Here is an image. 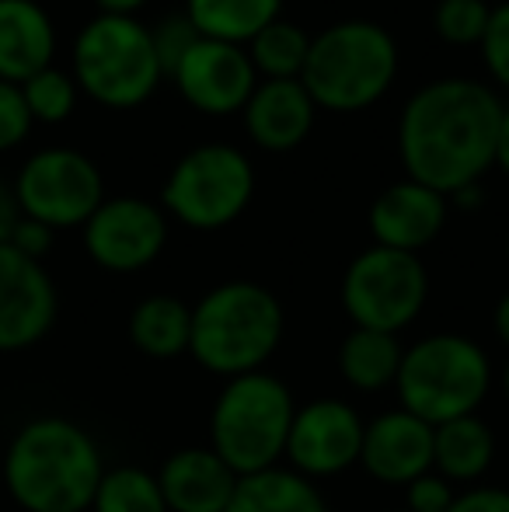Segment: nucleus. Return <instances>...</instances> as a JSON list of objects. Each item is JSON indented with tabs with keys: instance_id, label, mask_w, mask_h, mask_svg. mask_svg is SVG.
Segmentation results:
<instances>
[{
	"instance_id": "nucleus-1",
	"label": "nucleus",
	"mask_w": 509,
	"mask_h": 512,
	"mask_svg": "<svg viewBox=\"0 0 509 512\" xmlns=\"http://www.w3.org/2000/svg\"><path fill=\"white\" fill-rule=\"evenodd\" d=\"M503 98L471 77L429 81L401 105L398 157L405 178L454 196L478 185L496 161V133Z\"/></svg>"
},
{
	"instance_id": "nucleus-7",
	"label": "nucleus",
	"mask_w": 509,
	"mask_h": 512,
	"mask_svg": "<svg viewBox=\"0 0 509 512\" xmlns=\"http://www.w3.org/2000/svg\"><path fill=\"white\" fill-rule=\"evenodd\" d=\"M70 74L81 95L109 112H133L147 105L164 81L150 28L140 18L119 14H95L77 32Z\"/></svg>"
},
{
	"instance_id": "nucleus-40",
	"label": "nucleus",
	"mask_w": 509,
	"mask_h": 512,
	"mask_svg": "<svg viewBox=\"0 0 509 512\" xmlns=\"http://www.w3.org/2000/svg\"><path fill=\"white\" fill-rule=\"evenodd\" d=\"M499 384H503V398H506V405H509V363L503 366V377H499Z\"/></svg>"
},
{
	"instance_id": "nucleus-14",
	"label": "nucleus",
	"mask_w": 509,
	"mask_h": 512,
	"mask_svg": "<svg viewBox=\"0 0 509 512\" xmlns=\"http://www.w3.org/2000/svg\"><path fill=\"white\" fill-rule=\"evenodd\" d=\"M60 293L42 262L0 244V356L35 349L53 331Z\"/></svg>"
},
{
	"instance_id": "nucleus-19",
	"label": "nucleus",
	"mask_w": 509,
	"mask_h": 512,
	"mask_svg": "<svg viewBox=\"0 0 509 512\" xmlns=\"http://www.w3.org/2000/svg\"><path fill=\"white\" fill-rule=\"evenodd\" d=\"M56 25L39 0H0V81L25 84L53 67Z\"/></svg>"
},
{
	"instance_id": "nucleus-41",
	"label": "nucleus",
	"mask_w": 509,
	"mask_h": 512,
	"mask_svg": "<svg viewBox=\"0 0 509 512\" xmlns=\"http://www.w3.org/2000/svg\"><path fill=\"white\" fill-rule=\"evenodd\" d=\"M506 265H509V237H506Z\"/></svg>"
},
{
	"instance_id": "nucleus-39",
	"label": "nucleus",
	"mask_w": 509,
	"mask_h": 512,
	"mask_svg": "<svg viewBox=\"0 0 509 512\" xmlns=\"http://www.w3.org/2000/svg\"><path fill=\"white\" fill-rule=\"evenodd\" d=\"M447 203H454L457 209H464V213H471V209H478V206L485 203V189H482V182H478V185H468V189H461V192H454V196H450Z\"/></svg>"
},
{
	"instance_id": "nucleus-23",
	"label": "nucleus",
	"mask_w": 509,
	"mask_h": 512,
	"mask_svg": "<svg viewBox=\"0 0 509 512\" xmlns=\"http://www.w3.org/2000/svg\"><path fill=\"white\" fill-rule=\"evenodd\" d=\"M227 512H332L314 481L290 467H269L262 474L238 478Z\"/></svg>"
},
{
	"instance_id": "nucleus-17",
	"label": "nucleus",
	"mask_w": 509,
	"mask_h": 512,
	"mask_svg": "<svg viewBox=\"0 0 509 512\" xmlns=\"http://www.w3.org/2000/svg\"><path fill=\"white\" fill-rule=\"evenodd\" d=\"M241 119H245L248 140L258 150L286 154V150H297L311 136L318 105L311 102V95H307V88L300 81H258Z\"/></svg>"
},
{
	"instance_id": "nucleus-20",
	"label": "nucleus",
	"mask_w": 509,
	"mask_h": 512,
	"mask_svg": "<svg viewBox=\"0 0 509 512\" xmlns=\"http://www.w3.org/2000/svg\"><path fill=\"white\" fill-rule=\"evenodd\" d=\"M496 464V432L478 415L433 425V471L450 485H471Z\"/></svg>"
},
{
	"instance_id": "nucleus-28",
	"label": "nucleus",
	"mask_w": 509,
	"mask_h": 512,
	"mask_svg": "<svg viewBox=\"0 0 509 512\" xmlns=\"http://www.w3.org/2000/svg\"><path fill=\"white\" fill-rule=\"evenodd\" d=\"M492 7L485 0H436L433 32L447 46H478L489 25Z\"/></svg>"
},
{
	"instance_id": "nucleus-2",
	"label": "nucleus",
	"mask_w": 509,
	"mask_h": 512,
	"mask_svg": "<svg viewBox=\"0 0 509 512\" xmlns=\"http://www.w3.org/2000/svg\"><path fill=\"white\" fill-rule=\"evenodd\" d=\"M4 488L25 512H88L105 474L102 446L63 415L28 418L0 460Z\"/></svg>"
},
{
	"instance_id": "nucleus-37",
	"label": "nucleus",
	"mask_w": 509,
	"mask_h": 512,
	"mask_svg": "<svg viewBox=\"0 0 509 512\" xmlns=\"http://www.w3.org/2000/svg\"><path fill=\"white\" fill-rule=\"evenodd\" d=\"M98 14H119V18H136V11L150 4V0H95Z\"/></svg>"
},
{
	"instance_id": "nucleus-30",
	"label": "nucleus",
	"mask_w": 509,
	"mask_h": 512,
	"mask_svg": "<svg viewBox=\"0 0 509 512\" xmlns=\"http://www.w3.org/2000/svg\"><path fill=\"white\" fill-rule=\"evenodd\" d=\"M478 53H482V63L492 81L509 91V0L492 7L489 25H485L482 42H478Z\"/></svg>"
},
{
	"instance_id": "nucleus-29",
	"label": "nucleus",
	"mask_w": 509,
	"mask_h": 512,
	"mask_svg": "<svg viewBox=\"0 0 509 512\" xmlns=\"http://www.w3.org/2000/svg\"><path fill=\"white\" fill-rule=\"evenodd\" d=\"M199 39H203V35L196 32V25H192L189 18H185V11L164 14V18L150 28V42H154V53L164 70V81H171L175 67L185 60V53H189Z\"/></svg>"
},
{
	"instance_id": "nucleus-16",
	"label": "nucleus",
	"mask_w": 509,
	"mask_h": 512,
	"mask_svg": "<svg viewBox=\"0 0 509 512\" xmlns=\"http://www.w3.org/2000/svg\"><path fill=\"white\" fill-rule=\"evenodd\" d=\"M447 213V196L412 182V178H401V182L387 185L381 196L370 203L367 227L374 244H381V248L419 255L443 234Z\"/></svg>"
},
{
	"instance_id": "nucleus-4",
	"label": "nucleus",
	"mask_w": 509,
	"mask_h": 512,
	"mask_svg": "<svg viewBox=\"0 0 509 512\" xmlns=\"http://www.w3.org/2000/svg\"><path fill=\"white\" fill-rule=\"evenodd\" d=\"M398 67V42L384 25L346 18L321 28L311 39L300 84L318 112L356 115L374 108L394 88Z\"/></svg>"
},
{
	"instance_id": "nucleus-27",
	"label": "nucleus",
	"mask_w": 509,
	"mask_h": 512,
	"mask_svg": "<svg viewBox=\"0 0 509 512\" xmlns=\"http://www.w3.org/2000/svg\"><path fill=\"white\" fill-rule=\"evenodd\" d=\"M21 95H25L32 122L60 126V122H67L70 115H74L81 88H77L74 74H67V70H60V67H46L21 84Z\"/></svg>"
},
{
	"instance_id": "nucleus-42",
	"label": "nucleus",
	"mask_w": 509,
	"mask_h": 512,
	"mask_svg": "<svg viewBox=\"0 0 509 512\" xmlns=\"http://www.w3.org/2000/svg\"><path fill=\"white\" fill-rule=\"evenodd\" d=\"M394 512H408V509H394Z\"/></svg>"
},
{
	"instance_id": "nucleus-32",
	"label": "nucleus",
	"mask_w": 509,
	"mask_h": 512,
	"mask_svg": "<svg viewBox=\"0 0 509 512\" xmlns=\"http://www.w3.org/2000/svg\"><path fill=\"white\" fill-rule=\"evenodd\" d=\"M457 492L447 478H440L436 471L415 478L412 485H405V509L408 512H447L454 506Z\"/></svg>"
},
{
	"instance_id": "nucleus-3",
	"label": "nucleus",
	"mask_w": 509,
	"mask_h": 512,
	"mask_svg": "<svg viewBox=\"0 0 509 512\" xmlns=\"http://www.w3.org/2000/svg\"><path fill=\"white\" fill-rule=\"evenodd\" d=\"M286 335L279 297L252 279L213 286L192 307L189 356L213 377H245L265 370Z\"/></svg>"
},
{
	"instance_id": "nucleus-35",
	"label": "nucleus",
	"mask_w": 509,
	"mask_h": 512,
	"mask_svg": "<svg viewBox=\"0 0 509 512\" xmlns=\"http://www.w3.org/2000/svg\"><path fill=\"white\" fill-rule=\"evenodd\" d=\"M21 216H25V213H21L18 196H14V185L0 178V244L11 241L14 227L21 223Z\"/></svg>"
},
{
	"instance_id": "nucleus-9",
	"label": "nucleus",
	"mask_w": 509,
	"mask_h": 512,
	"mask_svg": "<svg viewBox=\"0 0 509 512\" xmlns=\"http://www.w3.org/2000/svg\"><path fill=\"white\" fill-rule=\"evenodd\" d=\"M339 297L353 328L401 335L426 307L429 272L419 255L370 244L346 265Z\"/></svg>"
},
{
	"instance_id": "nucleus-11",
	"label": "nucleus",
	"mask_w": 509,
	"mask_h": 512,
	"mask_svg": "<svg viewBox=\"0 0 509 512\" xmlns=\"http://www.w3.org/2000/svg\"><path fill=\"white\" fill-rule=\"evenodd\" d=\"M84 251L105 272L129 276L161 258L168 244V216L157 203L140 196L105 199L81 227Z\"/></svg>"
},
{
	"instance_id": "nucleus-31",
	"label": "nucleus",
	"mask_w": 509,
	"mask_h": 512,
	"mask_svg": "<svg viewBox=\"0 0 509 512\" xmlns=\"http://www.w3.org/2000/svg\"><path fill=\"white\" fill-rule=\"evenodd\" d=\"M32 115H28L21 84L0 81V154L21 147L32 136Z\"/></svg>"
},
{
	"instance_id": "nucleus-6",
	"label": "nucleus",
	"mask_w": 509,
	"mask_h": 512,
	"mask_svg": "<svg viewBox=\"0 0 509 512\" xmlns=\"http://www.w3.org/2000/svg\"><path fill=\"white\" fill-rule=\"evenodd\" d=\"M293 391L269 370L224 380L210 408V450L238 478L279 467L293 425Z\"/></svg>"
},
{
	"instance_id": "nucleus-5",
	"label": "nucleus",
	"mask_w": 509,
	"mask_h": 512,
	"mask_svg": "<svg viewBox=\"0 0 509 512\" xmlns=\"http://www.w3.org/2000/svg\"><path fill=\"white\" fill-rule=\"evenodd\" d=\"M398 408L429 425L478 415L492 391V359L482 342L457 331H436L412 342L394 380Z\"/></svg>"
},
{
	"instance_id": "nucleus-26",
	"label": "nucleus",
	"mask_w": 509,
	"mask_h": 512,
	"mask_svg": "<svg viewBox=\"0 0 509 512\" xmlns=\"http://www.w3.org/2000/svg\"><path fill=\"white\" fill-rule=\"evenodd\" d=\"M88 512H168V506H164L157 474L123 464L105 467Z\"/></svg>"
},
{
	"instance_id": "nucleus-22",
	"label": "nucleus",
	"mask_w": 509,
	"mask_h": 512,
	"mask_svg": "<svg viewBox=\"0 0 509 512\" xmlns=\"http://www.w3.org/2000/svg\"><path fill=\"white\" fill-rule=\"evenodd\" d=\"M401 356H405V345L398 335H387V331H370V328H353L339 342V377L346 380L353 391L360 394H377L394 387L401 370Z\"/></svg>"
},
{
	"instance_id": "nucleus-38",
	"label": "nucleus",
	"mask_w": 509,
	"mask_h": 512,
	"mask_svg": "<svg viewBox=\"0 0 509 512\" xmlns=\"http://www.w3.org/2000/svg\"><path fill=\"white\" fill-rule=\"evenodd\" d=\"M492 331H496V338L509 349V290L499 297L496 310H492Z\"/></svg>"
},
{
	"instance_id": "nucleus-24",
	"label": "nucleus",
	"mask_w": 509,
	"mask_h": 512,
	"mask_svg": "<svg viewBox=\"0 0 509 512\" xmlns=\"http://www.w3.org/2000/svg\"><path fill=\"white\" fill-rule=\"evenodd\" d=\"M182 11L203 39L248 46L265 25L283 18V0H185Z\"/></svg>"
},
{
	"instance_id": "nucleus-15",
	"label": "nucleus",
	"mask_w": 509,
	"mask_h": 512,
	"mask_svg": "<svg viewBox=\"0 0 509 512\" xmlns=\"http://www.w3.org/2000/svg\"><path fill=\"white\" fill-rule=\"evenodd\" d=\"M360 467L387 488H405L433 471V425L405 408L381 411L363 429Z\"/></svg>"
},
{
	"instance_id": "nucleus-10",
	"label": "nucleus",
	"mask_w": 509,
	"mask_h": 512,
	"mask_svg": "<svg viewBox=\"0 0 509 512\" xmlns=\"http://www.w3.org/2000/svg\"><path fill=\"white\" fill-rule=\"evenodd\" d=\"M14 196L28 220L49 230H74L105 203V178L88 154L74 147L35 150L14 178Z\"/></svg>"
},
{
	"instance_id": "nucleus-36",
	"label": "nucleus",
	"mask_w": 509,
	"mask_h": 512,
	"mask_svg": "<svg viewBox=\"0 0 509 512\" xmlns=\"http://www.w3.org/2000/svg\"><path fill=\"white\" fill-rule=\"evenodd\" d=\"M492 168H499L509 178V105H503V119H499V133H496V161Z\"/></svg>"
},
{
	"instance_id": "nucleus-12",
	"label": "nucleus",
	"mask_w": 509,
	"mask_h": 512,
	"mask_svg": "<svg viewBox=\"0 0 509 512\" xmlns=\"http://www.w3.org/2000/svg\"><path fill=\"white\" fill-rule=\"evenodd\" d=\"M363 415L342 398H314L297 405L286 439V457L290 471L307 481L339 478L349 467L360 464L363 450Z\"/></svg>"
},
{
	"instance_id": "nucleus-21",
	"label": "nucleus",
	"mask_w": 509,
	"mask_h": 512,
	"mask_svg": "<svg viewBox=\"0 0 509 512\" xmlns=\"http://www.w3.org/2000/svg\"><path fill=\"white\" fill-rule=\"evenodd\" d=\"M126 331L133 349L147 359H178L189 352L192 307L171 293H154L129 310Z\"/></svg>"
},
{
	"instance_id": "nucleus-34",
	"label": "nucleus",
	"mask_w": 509,
	"mask_h": 512,
	"mask_svg": "<svg viewBox=\"0 0 509 512\" xmlns=\"http://www.w3.org/2000/svg\"><path fill=\"white\" fill-rule=\"evenodd\" d=\"M447 512H509V488L475 485L468 492H457L454 506Z\"/></svg>"
},
{
	"instance_id": "nucleus-18",
	"label": "nucleus",
	"mask_w": 509,
	"mask_h": 512,
	"mask_svg": "<svg viewBox=\"0 0 509 512\" xmlns=\"http://www.w3.org/2000/svg\"><path fill=\"white\" fill-rule=\"evenodd\" d=\"M168 512H227L238 474L210 446H182L157 471Z\"/></svg>"
},
{
	"instance_id": "nucleus-8",
	"label": "nucleus",
	"mask_w": 509,
	"mask_h": 512,
	"mask_svg": "<svg viewBox=\"0 0 509 512\" xmlns=\"http://www.w3.org/2000/svg\"><path fill=\"white\" fill-rule=\"evenodd\" d=\"M255 199V164L231 143H203L175 161L161 185L168 220L189 230H224L245 216Z\"/></svg>"
},
{
	"instance_id": "nucleus-25",
	"label": "nucleus",
	"mask_w": 509,
	"mask_h": 512,
	"mask_svg": "<svg viewBox=\"0 0 509 512\" xmlns=\"http://www.w3.org/2000/svg\"><path fill=\"white\" fill-rule=\"evenodd\" d=\"M245 49L258 81H300L307 53H311V35L293 21L276 18Z\"/></svg>"
},
{
	"instance_id": "nucleus-13",
	"label": "nucleus",
	"mask_w": 509,
	"mask_h": 512,
	"mask_svg": "<svg viewBox=\"0 0 509 512\" xmlns=\"http://www.w3.org/2000/svg\"><path fill=\"white\" fill-rule=\"evenodd\" d=\"M171 81L192 112L210 115V119L245 112L248 98L258 88L248 49L217 39H199L175 67Z\"/></svg>"
},
{
	"instance_id": "nucleus-33",
	"label": "nucleus",
	"mask_w": 509,
	"mask_h": 512,
	"mask_svg": "<svg viewBox=\"0 0 509 512\" xmlns=\"http://www.w3.org/2000/svg\"><path fill=\"white\" fill-rule=\"evenodd\" d=\"M53 241H56V230H49L46 223L39 220H28V216H21V223L14 227L11 234V248L18 251V255L32 258V262H42V258L53 251Z\"/></svg>"
}]
</instances>
